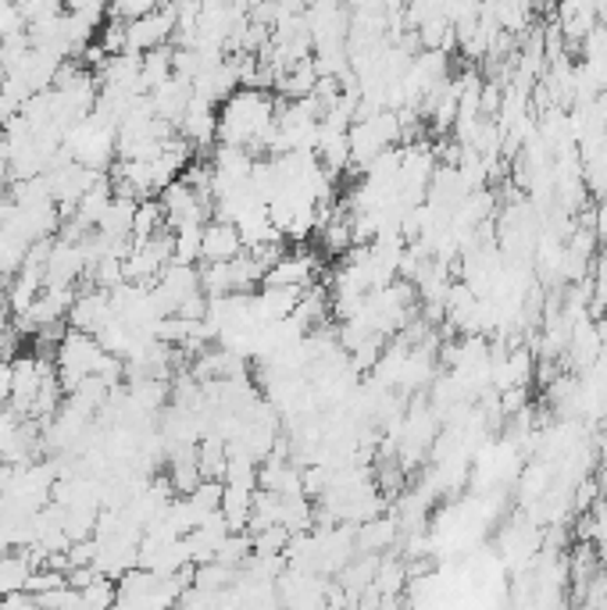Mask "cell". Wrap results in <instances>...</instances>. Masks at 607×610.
Returning <instances> with one entry per match:
<instances>
[{
	"instance_id": "obj_1",
	"label": "cell",
	"mask_w": 607,
	"mask_h": 610,
	"mask_svg": "<svg viewBox=\"0 0 607 610\" xmlns=\"http://www.w3.org/2000/svg\"><path fill=\"white\" fill-rule=\"evenodd\" d=\"M244 257V239L239 229L229 221H207L204 225V244H200V265H229Z\"/></svg>"
},
{
	"instance_id": "obj_2",
	"label": "cell",
	"mask_w": 607,
	"mask_h": 610,
	"mask_svg": "<svg viewBox=\"0 0 607 610\" xmlns=\"http://www.w3.org/2000/svg\"><path fill=\"white\" fill-rule=\"evenodd\" d=\"M29 575H33V565H29L25 550H8L0 557V600L4 597H19L29 586Z\"/></svg>"
},
{
	"instance_id": "obj_3",
	"label": "cell",
	"mask_w": 607,
	"mask_h": 610,
	"mask_svg": "<svg viewBox=\"0 0 607 610\" xmlns=\"http://www.w3.org/2000/svg\"><path fill=\"white\" fill-rule=\"evenodd\" d=\"M136 204L140 200H122L115 197L107 204V211L97 225V232L104 239H133V218H136Z\"/></svg>"
},
{
	"instance_id": "obj_4",
	"label": "cell",
	"mask_w": 607,
	"mask_h": 610,
	"mask_svg": "<svg viewBox=\"0 0 607 610\" xmlns=\"http://www.w3.org/2000/svg\"><path fill=\"white\" fill-rule=\"evenodd\" d=\"M157 232H165V207L162 200H140L136 218H133V244H147Z\"/></svg>"
},
{
	"instance_id": "obj_5",
	"label": "cell",
	"mask_w": 607,
	"mask_h": 610,
	"mask_svg": "<svg viewBox=\"0 0 607 610\" xmlns=\"http://www.w3.org/2000/svg\"><path fill=\"white\" fill-rule=\"evenodd\" d=\"M175 236V257L172 265L197 268L200 265V244H204V225H189V229L172 232Z\"/></svg>"
}]
</instances>
